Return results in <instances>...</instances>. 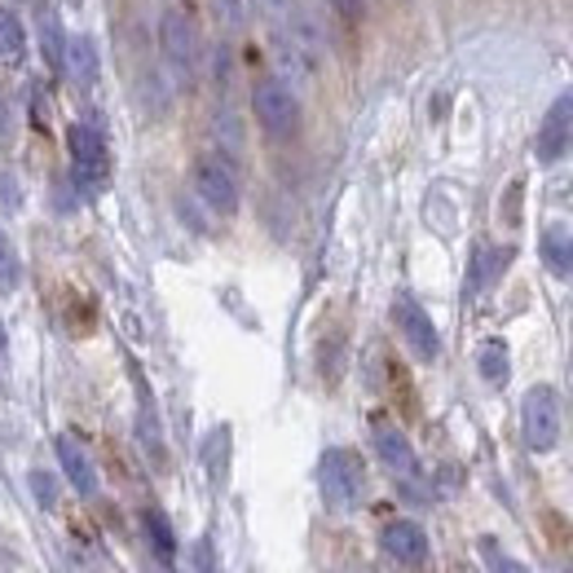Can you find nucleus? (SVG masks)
Returning a JSON list of instances; mask_svg holds the SVG:
<instances>
[{
	"label": "nucleus",
	"instance_id": "20",
	"mask_svg": "<svg viewBox=\"0 0 573 573\" xmlns=\"http://www.w3.org/2000/svg\"><path fill=\"white\" fill-rule=\"evenodd\" d=\"M226 450H230V428H217V433L208 437V446H204V463L212 468L217 481L226 477Z\"/></svg>",
	"mask_w": 573,
	"mask_h": 573
},
{
	"label": "nucleus",
	"instance_id": "22",
	"mask_svg": "<svg viewBox=\"0 0 573 573\" xmlns=\"http://www.w3.org/2000/svg\"><path fill=\"white\" fill-rule=\"evenodd\" d=\"M27 486H31V494H35V503L44 508V512H53L58 508V481L44 472V468H35L31 477H27Z\"/></svg>",
	"mask_w": 573,
	"mask_h": 573
},
{
	"label": "nucleus",
	"instance_id": "1",
	"mask_svg": "<svg viewBox=\"0 0 573 573\" xmlns=\"http://www.w3.org/2000/svg\"><path fill=\"white\" fill-rule=\"evenodd\" d=\"M66 146H71V177H75V190H80V195L106 190V181H111V146H106L102 124H97V119H75L71 133H66Z\"/></svg>",
	"mask_w": 573,
	"mask_h": 573
},
{
	"label": "nucleus",
	"instance_id": "14",
	"mask_svg": "<svg viewBox=\"0 0 573 573\" xmlns=\"http://www.w3.org/2000/svg\"><path fill=\"white\" fill-rule=\"evenodd\" d=\"M62 66H66L80 84H93V80H97V44H93L88 35H71V40H66Z\"/></svg>",
	"mask_w": 573,
	"mask_h": 573
},
{
	"label": "nucleus",
	"instance_id": "5",
	"mask_svg": "<svg viewBox=\"0 0 573 573\" xmlns=\"http://www.w3.org/2000/svg\"><path fill=\"white\" fill-rule=\"evenodd\" d=\"M159 49H164L168 71L181 84H190L195 80V66H199V35H195V27H190L186 13H164V22H159Z\"/></svg>",
	"mask_w": 573,
	"mask_h": 573
},
{
	"label": "nucleus",
	"instance_id": "19",
	"mask_svg": "<svg viewBox=\"0 0 573 573\" xmlns=\"http://www.w3.org/2000/svg\"><path fill=\"white\" fill-rule=\"evenodd\" d=\"M477 552H481V561H486V570L490 573H530L525 570V561H517V556H508L494 539H481L477 543Z\"/></svg>",
	"mask_w": 573,
	"mask_h": 573
},
{
	"label": "nucleus",
	"instance_id": "6",
	"mask_svg": "<svg viewBox=\"0 0 573 573\" xmlns=\"http://www.w3.org/2000/svg\"><path fill=\"white\" fill-rule=\"evenodd\" d=\"M371 441H375V455L384 459V468H388L402 486L415 490L424 472H419V459H415V446L406 441V433H402L397 424H388L384 415H375V419H371Z\"/></svg>",
	"mask_w": 573,
	"mask_h": 573
},
{
	"label": "nucleus",
	"instance_id": "21",
	"mask_svg": "<svg viewBox=\"0 0 573 573\" xmlns=\"http://www.w3.org/2000/svg\"><path fill=\"white\" fill-rule=\"evenodd\" d=\"M18 283H22V265H18L13 243H9L4 230H0V291H18Z\"/></svg>",
	"mask_w": 573,
	"mask_h": 573
},
{
	"label": "nucleus",
	"instance_id": "17",
	"mask_svg": "<svg viewBox=\"0 0 573 573\" xmlns=\"http://www.w3.org/2000/svg\"><path fill=\"white\" fill-rule=\"evenodd\" d=\"M27 53V31H22V18L0 4V62H18Z\"/></svg>",
	"mask_w": 573,
	"mask_h": 573
},
{
	"label": "nucleus",
	"instance_id": "18",
	"mask_svg": "<svg viewBox=\"0 0 573 573\" xmlns=\"http://www.w3.org/2000/svg\"><path fill=\"white\" fill-rule=\"evenodd\" d=\"M503 261H508V252H486V248H477L472 274H468V291H481L486 283H494V274H499Z\"/></svg>",
	"mask_w": 573,
	"mask_h": 573
},
{
	"label": "nucleus",
	"instance_id": "11",
	"mask_svg": "<svg viewBox=\"0 0 573 573\" xmlns=\"http://www.w3.org/2000/svg\"><path fill=\"white\" fill-rule=\"evenodd\" d=\"M53 450H58V463H62V472H66V481L88 499V494H97V468H93V459H88V450L71 437V433H62L58 441H53Z\"/></svg>",
	"mask_w": 573,
	"mask_h": 573
},
{
	"label": "nucleus",
	"instance_id": "12",
	"mask_svg": "<svg viewBox=\"0 0 573 573\" xmlns=\"http://www.w3.org/2000/svg\"><path fill=\"white\" fill-rule=\"evenodd\" d=\"M539 257L548 265V274L556 279H570L573 274V235L565 226H548L543 239H539Z\"/></svg>",
	"mask_w": 573,
	"mask_h": 573
},
{
	"label": "nucleus",
	"instance_id": "16",
	"mask_svg": "<svg viewBox=\"0 0 573 573\" xmlns=\"http://www.w3.org/2000/svg\"><path fill=\"white\" fill-rule=\"evenodd\" d=\"M142 525H146V539H150L155 556H159L164 565H173V561H177V534H173L168 517H164V512H155V508H146V512H142Z\"/></svg>",
	"mask_w": 573,
	"mask_h": 573
},
{
	"label": "nucleus",
	"instance_id": "13",
	"mask_svg": "<svg viewBox=\"0 0 573 573\" xmlns=\"http://www.w3.org/2000/svg\"><path fill=\"white\" fill-rule=\"evenodd\" d=\"M35 31H40V53H44V62L49 66H62V58H66V35H62V18H58V9H40L35 13Z\"/></svg>",
	"mask_w": 573,
	"mask_h": 573
},
{
	"label": "nucleus",
	"instance_id": "15",
	"mask_svg": "<svg viewBox=\"0 0 573 573\" xmlns=\"http://www.w3.org/2000/svg\"><path fill=\"white\" fill-rule=\"evenodd\" d=\"M477 366H481V379L490 388H503L512 379V357H508V344L503 340H486L481 353H477Z\"/></svg>",
	"mask_w": 573,
	"mask_h": 573
},
{
	"label": "nucleus",
	"instance_id": "7",
	"mask_svg": "<svg viewBox=\"0 0 573 573\" xmlns=\"http://www.w3.org/2000/svg\"><path fill=\"white\" fill-rule=\"evenodd\" d=\"M393 322H397V331H402L406 348H410L419 362H437V353H441V335H437V326H433L428 309H424L415 295H397V300H393Z\"/></svg>",
	"mask_w": 573,
	"mask_h": 573
},
{
	"label": "nucleus",
	"instance_id": "2",
	"mask_svg": "<svg viewBox=\"0 0 573 573\" xmlns=\"http://www.w3.org/2000/svg\"><path fill=\"white\" fill-rule=\"evenodd\" d=\"M317 490H322V503L331 512H353L366 494V463L357 450H344V446H331L322 459H317Z\"/></svg>",
	"mask_w": 573,
	"mask_h": 573
},
{
	"label": "nucleus",
	"instance_id": "10",
	"mask_svg": "<svg viewBox=\"0 0 573 573\" xmlns=\"http://www.w3.org/2000/svg\"><path fill=\"white\" fill-rule=\"evenodd\" d=\"M379 543H384V552H388L397 565H406V570H415V565L428 561V534H424V525H415V521H388L384 534H379Z\"/></svg>",
	"mask_w": 573,
	"mask_h": 573
},
{
	"label": "nucleus",
	"instance_id": "25",
	"mask_svg": "<svg viewBox=\"0 0 573 573\" xmlns=\"http://www.w3.org/2000/svg\"><path fill=\"white\" fill-rule=\"evenodd\" d=\"M0 353H4V326H0Z\"/></svg>",
	"mask_w": 573,
	"mask_h": 573
},
{
	"label": "nucleus",
	"instance_id": "3",
	"mask_svg": "<svg viewBox=\"0 0 573 573\" xmlns=\"http://www.w3.org/2000/svg\"><path fill=\"white\" fill-rule=\"evenodd\" d=\"M521 437L534 455H552L561 441V397L552 384H534L521 402Z\"/></svg>",
	"mask_w": 573,
	"mask_h": 573
},
{
	"label": "nucleus",
	"instance_id": "8",
	"mask_svg": "<svg viewBox=\"0 0 573 573\" xmlns=\"http://www.w3.org/2000/svg\"><path fill=\"white\" fill-rule=\"evenodd\" d=\"M195 190H199V199H204L217 217H235V208H239V181H235L230 164L204 159V164L195 168Z\"/></svg>",
	"mask_w": 573,
	"mask_h": 573
},
{
	"label": "nucleus",
	"instance_id": "23",
	"mask_svg": "<svg viewBox=\"0 0 573 573\" xmlns=\"http://www.w3.org/2000/svg\"><path fill=\"white\" fill-rule=\"evenodd\" d=\"M335 4V13H344V18H362V0H331Z\"/></svg>",
	"mask_w": 573,
	"mask_h": 573
},
{
	"label": "nucleus",
	"instance_id": "24",
	"mask_svg": "<svg viewBox=\"0 0 573 573\" xmlns=\"http://www.w3.org/2000/svg\"><path fill=\"white\" fill-rule=\"evenodd\" d=\"M9 133H13V115H9V106L0 102V142H9Z\"/></svg>",
	"mask_w": 573,
	"mask_h": 573
},
{
	"label": "nucleus",
	"instance_id": "9",
	"mask_svg": "<svg viewBox=\"0 0 573 573\" xmlns=\"http://www.w3.org/2000/svg\"><path fill=\"white\" fill-rule=\"evenodd\" d=\"M570 142H573V93H561L539 128V159L543 164H561L570 155Z\"/></svg>",
	"mask_w": 573,
	"mask_h": 573
},
{
	"label": "nucleus",
	"instance_id": "4",
	"mask_svg": "<svg viewBox=\"0 0 573 573\" xmlns=\"http://www.w3.org/2000/svg\"><path fill=\"white\" fill-rule=\"evenodd\" d=\"M252 111H257V119H261V128L270 133V137H295V128H300V102H295V93L286 88L283 80H265V84H257V93H252Z\"/></svg>",
	"mask_w": 573,
	"mask_h": 573
}]
</instances>
